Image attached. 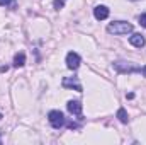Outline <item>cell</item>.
I'll return each instance as SVG.
<instances>
[{
	"mask_svg": "<svg viewBox=\"0 0 146 145\" xmlns=\"http://www.w3.org/2000/svg\"><path fill=\"white\" fill-rule=\"evenodd\" d=\"M107 33L109 34H115V36H124L133 33V24L126 22V21H114L107 26Z\"/></svg>",
	"mask_w": 146,
	"mask_h": 145,
	"instance_id": "cell-1",
	"label": "cell"
},
{
	"mask_svg": "<svg viewBox=\"0 0 146 145\" xmlns=\"http://www.w3.org/2000/svg\"><path fill=\"white\" fill-rule=\"evenodd\" d=\"M48 121H49V125H51L54 130H60V128H63V126L66 125L65 114H63L61 111H58V109H53V111L48 113Z\"/></svg>",
	"mask_w": 146,
	"mask_h": 145,
	"instance_id": "cell-2",
	"label": "cell"
},
{
	"mask_svg": "<svg viewBox=\"0 0 146 145\" xmlns=\"http://www.w3.org/2000/svg\"><path fill=\"white\" fill-rule=\"evenodd\" d=\"M112 68L115 70V72L119 73H136V72H141V68L139 67H136L134 63H131V62H124V60H117V62H114L112 63Z\"/></svg>",
	"mask_w": 146,
	"mask_h": 145,
	"instance_id": "cell-3",
	"label": "cell"
},
{
	"mask_svg": "<svg viewBox=\"0 0 146 145\" xmlns=\"http://www.w3.org/2000/svg\"><path fill=\"white\" fill-rule=\"evenodd\" d=\"M61 85H63L65 89H75L76 92H82V91H83V87H82L78 77H65V79L61 80Z\"/></svg>",
	"mask_w": 146,
	"mask_h": 145,
	"instance_id": "cell-4",
	"label": "cell"
},
{
	"mask_svg": "<svg viewBox=\"0 0 146 145\" xmlns=\"http://www.w3.org/2000/svg\"><path fill=\"white\" fill-rule=\"evenodd\" d=\"M66 67L70 68V70H76L78 67H80V63H82V58H80V55L78 53H75V51H70L68 55H66Z\"/></svg>",
	"mask_w": 146,
	"mask_h": 145,
	"instance_id": "cell-5",
	"label": "cell"
},
{
	"mask_svg": "<svg viewBox=\"0 0 146 145\" xmlns=\"http://www.w3.org/2000/svg\"><path fill=\"white\" fill-rule=\"evenodd\" d=\"M94 17H95L97 21H106V19L109 17V7H106V5H97V7L94 9Z\"/></svg>",
	"mask_w": 146,
	"mask_h": 145,
	"instance_id": "cell-6",
	"label": "cell"
},
{
	"mask_svg": "<svg viewBox=\"0 0 146 145\" xmlns=\"http://www.w3.org/2000/svg\"><path fill=\"white\" fill-rule=\"evenodd\" d=\"M66 109L72 113V114H75V116H82V103L80 101H68L66 103Z\"/></svg>",
	"mask_w": 146,
	"mask_h": 145,
	"instance_id": "cell-7",
	"label": "cell"
},
{
	"mask_svg": "<svg viewBox=\"0 0 146 145\" xmlns=\"http://www.w3.org/2000/svg\"><path fill=\"white\" fill-rule=\"evenodd\" d=\"M129 43L133 44V46H136V48H143L146 44V39L143 34H138V33H134V34H131L129 36Z\"/></svg>",
	"mask_w": 146,
	"mask_h": 145,
	"instance_id": "cell-8",
	"label": "cell"
},
{
	"mask_svg": "<svg viewBox=\"0 0 146 145\" xmlns=\"http://www.w3.org/2000/svg\"><path fill=\"white\" fill-rule=\"evenodd\" d=\"M26 65V55L24 53H17L15 56H14V67L15 68H21V67H24Z\"/></svg>",
	"mask_w": 146,
	"mask_h": 145,
	"instance_id": "cell-9",
	"label": "cell"
},
{
	"mask_svg": "<svg viewBox=\"0 0 146 145\" xmlns=\"http://www.w3.org/2000/svg\"><path fill=\"white\" fill-rule=\"evenodd\" d=\"M115 116H117V119H119L121 123H124V125L129 121V118H127V113H126V109H124V108H119V109H117V114H115Z\"/></svg>",
	"mask_w": 146,
	"mask_h": 145,
	"instance_id": "cell-10",
	"label": "cell"
},
{
	"mask_svg": "<svg viewBox=\"0 0 146 145\" xmlns=\"http://www.w3.org/2000/svg\"><path fill=\"white\" fill-rule=\"evenodd\" d=\"M65 2H66V0H53V7H54L56 10H61V9L65 7Z\"/></svg>",
	"mask_w": 146,
	"mask_h": 145,
	"instance_id": "cell-11",
	"label": "cell"
},
{
	"mask_svg": "<svg viewBox=\"0 0 146 145\" xmlns=\"http://www.w3.org/2000/svg\"><path fill=\"white\" fill-rule=\"evenodd\" d=\"M0 7H15L14 0H0Z\"/></svg>",
	"mask_w": 146,
	"mask_h": 145,
	"instance_id": "cell-12",
	"label": "cell"
},
{
	"mask_svg": "<svg viewBox=\"0 0 146 145\" xmlns=\"http://www.w3.org/2000/svg\"><path fill=\"white\" fill-rule=\"evenodd\" d=\"M138 21H139V24H141L143 28H146V14H141V15L138 17Z\"/></svg>",
	"mask_w": 146,
	"mask_h": 145,
	"instance_id": "cell-13",
	"label": "cell"
},
{
	"mask_svg": "<svg viewBox=\"0 0 146 145\" xmlns=\"http://www.w3.org/2000/svg\"><path fill=\"white\" fill-rule=\"evenodd\" d=\"M66 126H68L70 130H76V128H80V125H78V123H75V121H70V123H66Z\"/></svg>",
	"mask_w": 146,
	"mask_h": 145,
	"instance_id": "cell-14",
	"label": "cell"
},
{
	"mask_svg": "<svg viewBox=\"0 0 146 145\" xmlns=\"http://www.w3.org/2000/svg\"><path fill=\"white\" fill-rule=\"evenodd\" d=\"M7 70H9V67H7V65H3V67H0V72H2V73H5Z\"/></svg>",
	"mask_w": 146,
	"mask_h": 145,
	"instance_id": "cell-15",
	"label": "cell"
},
{
	"mask_svg": "<svg viewBox=\"0 0 146 145\" xmlns=\"http://www.w3.org/2000/svg\"><path fill=\"white\" fill-rule=\"evenodd\" d=\"M141 73H143V75H145V77H146V65H145V67H143V68H141Z\"/></svg>",
	"mask_w": 146,
	"mask_h": 145,
	"instance_id": "cell-16",
	"label": "cell"
},
{
	"mask_svg": "<svg viewBox=\"0 0 146 145\" xmlns=\"http://www.w3.org/2000/svg\"><path fill=\"white\" fill-rule=\"evenodd\" d=\"M0 144H2V138H0Z\"/></svg>",
	"mask_w": 146,
	"mask_h": 145,
	"instance_id": "cell-17",
	"label": "cell"
}]
</instances>
